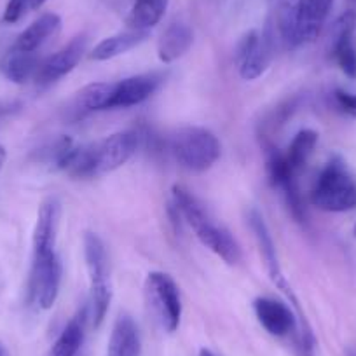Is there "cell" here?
I'll return each mask as SVG.
<instances>
[{
  "instance_id": "obj_11",
  "label": "cell",
  "mask_w": 356,
  "mask_h": 356,
  "mask_svg": "<svg viewBox=\"0 0 356 356\" xmlns=\"http://www.w3.org/2000/svg\"><path fill=\"white\" fill-rule=\"evenodd\" d=\"M86 46H88V39L84 35H79L74 40H70L67 46L61 47L60 51L40 61L35 77H33L35 84L51 86L53 82L60 81L61 77L70 74L84 56Z\"/></svg>"
},
{
  "instance_id": "obj_8",
  "label": "cell",
  "mask_w": 356,
  "mask_h": 356,
  "mask_svg": "<svg viewBox=\"0 0 356 356\" xmlns=\"http://www.w3.org/2000/svg\"><path fill=\"white\" fill-rule=\"evenodd\" d=\"M248 224L250 227H252L253 236H255L260 253H262V259L267 266V273H269V276H271V282L275 283L276 289L282 290V292L289 297L292 306L297 309L300 325H302V332H311V327L307 325L306 316H304L302 309H300L299 302H297V297L293 296L292 286L289 285L286 278L283 276L282 264H280V259H278V250H276L275 239H273L271 231H269V227H267L266 220H264V217L259 213V211L252 210L248 215Z\"/></svg>"
},
{
  "instance_id": "obj_34",
  "label": "cell",
  "mask_w": 356,
  "mask_h": 356,
  "mask_svg": "<svg viewBox=\"0 0 356 356\" xmlns=\"http://www.w3.org/2000/svg\"><path fill=\"white\" fill-rule=\"evenodd\" d=\"M353 234H355V238H356V225H355V231H353Z\"/></svg>"
},
{
  "instance_id": "obj_30",
  "label": "cell",
  "mask_w": 356,
  "mask_h": 356,
  "mask_svg": "<svg viewBox=\"0 0 356 356\" xmlns=\"http://www.w3.org/2000/svg\"><path fill=\"white\" fill-rule=\"evenodd\" d=\"M200 356H217V355H215V353H211L210 349H201Z\"/></svg>"
},
{
  "instance_id": "obj_36",
  "label": "cell",
  "mask_w": 356,
  "mask_h": 356,
  "mask_svg": "<svg viewBox=\"0 0 356 356\" xmlns=\"http://www.w3.org/2000/svg\"><path fill=\"white\" fill-rule=\"evenodd\" d=\"M77 356H82V355H81V353H79V355H77Z\"/></svg>"
},
{
  "instance_id": "obj_32",
  "label": "cell",
  "mask_w": 356,
  "mask_h": 356,
  "mask_svg": "<svg viewBox=\"0 0 356 356\" xmlns=\"http://www.w3.org/2000/svg\"><path fill=\"white\" fill-rule=\"evenodd\" d=\"M0 356H9L8 355V349H6L2 344H0Z\"/></svg>"
},
{
  "instance_id": "obj_27",
  "label": "cell",
  "mask_w": 356,
  "mask_h": 356,
  "mask_svg": "<svg viewBox=\"0 0 356 356\" xmlns=\"http://www.w3.org/2000/svg\"><path fill=\"white\" fill-rule=\"evenodd\" d=\"M26 11H30L26 0H9L4 11V22L11 23V25L18 23Z\"/></svg>"
},
{
  "instance_id": "obj_18",
  "label": "cell",
  "mask_w": 356,
  "mask_h": 356,
  "mask_svg": "<svg viewBox=\"0 0 356 356\" xmlns=\"http://www.w3.org/2000/svg\"><path fill=\"white\" fill-rule=\"evenodd\" d=\"M61 30V18L54 13H47L37 18L29 29L23 30L15 42V49L37 53L49 39H53Z\"/></svg>"
},
{
  "instance_id": "obj_7",
  "label": "cell",
  "mask_w": 356,
  "mask_h": 356,
  "mask_svg": "<svg viewBox=\"0 0 356 356\" xmlns=\"http://www.w3.org/2000/svg\"><path fill=\"white\" fill-rule=\"evenodd\" d=\"M266 164H267V177L271 186L282 194L283 201H285L286 208L292 213L299 224H306L307 213L306 207H304L302 194L299 191V184H297V173L289 166L285 159V154L280 152L276 147L267 145L266 147Z\"/></svg>"
},
{
  "instance_id": "obj_20",
  "label": "cell",
  "mask_w": 356,
  "mask_h": 356,
  "mask_svg": "<svg viewBox=\"0 0 356 356\" xmlns=\"http://www.w3.org/2000/svg\"><path fill=\"white\" fill-rule=\"evenodd\" d=\"M147 39H149V32H143V30H128V32L115 33V35L107 37L102 42H98L89 56L95 61L112 60V58H118L128 51L135 49Z\"/></svg>"
},
{
  "instance_id": "obj_25",
  "label": "cell",
  "mask_w": 356,
  "mask_h": 356,
  "mask_svg": "<svg viewBox=\"0 0 356 356\" xmlns=\"http://www.w3.org/2000/svg\"><path fill=\"white\" fill-rule=\"evenodd\" d=\"M332 54L342 74L349 79H356V51L353 47V35L332 39Z\"/></svg>"
},
{
  "instance_id": "obj_26",
  "label": "cell",
  "mask_w": 356,
  "mask_h": 356,
  "mask_svg": "<svg viewBox=\"0 0 356 356\" xmlns=\"http://www.w3.org/2000/svg\"><path fill=\"white\" fill-rule=\"evenodd\" d=\"M334 100L335 105L339 107V111L351 115V118H356V95L348 93L344 89H335Z\"/></svg>"
},
{
  "instance_id": "obj_28",
  "label": "cell",
  "mask_w": 356,
  "mask_h": 356,
  "mask_svg": "<svg viewBox=\"0 0 356 356\" xmlns=\"http://www.w3.org/2000/svg\"><path fill=\"white\" fill-rule=\"evenodd\" d=\"M26 2H29V9H30V11H35V9L42 8V6L46 4L47 0H26Z\"/></svg>"
},
{
  "instance_id": "obj_10",
  "label": "cell",
  "mask_w": 356,
  "mask_h": 356,
  "mask_svg": "<svg viewBox=\"0 0 356 356\" xmlns=\"http://www.w3.org/2000/svg\"><path fill=\"white\" fill-rule=\"evenodd\" d=\"M142 136L135 129L118 131L93 143V178L115 171L131 159L140 147Z\"/></svg>"
},
{
  "instance_id": "obj_23",
  "label": "cell",
  "mask_w": 356,
  "mask_h": 356,
  "mask_svg": "<svg viewBox=\"0 0 356 356\" xmlns=\"http://www.w3.org/2000/svg\"><path fill=\"white\" fill-rule=\"evenodd\" d=\"M166 9L168 0H135L126 23L131 30L149 32L152 26H156L163 19Z\"/></svg>"
},
{
  "instance_id": "obj_6",
  "label": "cell",
  "mask_w": 356,
  "mask_h": 356,
  "mask_svg": "<svg viewBox=\"0 0 356 356\" xmlns=\"http://www.w3.org/2000/svg\"><path fill=\"white\" fill-rule=\"evenodd\" d=\"M61 275H63V267L56 252L33 255L29 282L30 302L42 311L51 309L60 296Z\"/></svg>"
},
{
  "instance_id": "obj_17",
  "label": "cell",
  "mask_w": 356,
  "mask_h": 356,
  "mask_svg": "<svg viewBox=\"0 0 356 356\" xmlns=\"http://www.w3.org/2000/svg\"><path fill=\"white\" fill-rule=\"evenodd\" d=\"M194 32L187 23L175 22L168 26L157 42V56L163 63H173L191 49Z\"/></svg>"
},
{
  "instance_id": "obj_24",
  "label": "cell",
  "mask_w": 356,
  "mask_h": 356,
  "mask_svg": "<svg viewBox=\"0 0 356 356\" xmlns=\"http://www.w3.org/2000/svg\"><path fill=\"white\" fill-rule=\"evenodd\" d=\"M318 145V133L314 129H302L293 136L289 150L285 152V159L289 166L296 171L297 175L304 170L309 157L313 156L314 149Z\"/></svg>"
},
{
  "instance_id": "obj_9",
  "label": "cell",
  "mask_w": 356,
  "mask_h": 356,
  "mask_svg": "<svg viewBox=\"0 0 356 356\" xmlns=\"http://www.w3.org/2000/svg\"><path fill=\"white\" fill-rule=\"evenodd\" d=\"M273 56H275V39L271 32H264L260 35L257 30H250L239 39L234 51L239 75L245 81L259 79L269 68Z\"/></svg>"
},
{
  "instance_id": "obj_16",
  "label": "cell",
  "mask_w": 356,
  "mask_h": 356,
  "mask_svg": "<svg viewBox=\"0 0 356 356\" xmlns=\"http://www.w3.org/2000/svg\"><path fill=\"white\" fill-rule=\"evenodd\" d=\"M332 6H334V0H304L299 9V16H297V47L318 39L330 15Z\"/></svg>"
},
{
  "instance_id": "obj_35",
  "label": "cell",
  "mask_w": 356,
  "mask_h": 356,
  "mask_svg": "<svg viewBox=\"0 0 356 356\" xmlns=\"http://www.w3.org/2000/svg\"><path fill=\"white\" fill-rule=\"evenodd\" d=\"M349 2H356V0H349Z\"/></svg>"
},
{
  "instance_id": "obj_21",
  "label": "cell",
  "mask_w": 356,
  "mask_h": 356,
  "mask_svg": "<svg viewBox=\"0 0 356 356\" xmlns=\"http://www.w3.org/2000/svg\"><path fill=\"white\" fill-rule=\"evenodd\" d=\"M39 63L40 60L37 53H26L11 47L0 60V72L8 81L15 84H25L26 81L35 77Z\"/></svg>"
},
{
  "instance_id": "obj_14",
  "label": "cell",
  "mask_w": 356,
  "mask_h": 356,
  "mask_svg": "<svg viewBox=\"0 0 356 356\" xmlns=\"http://www.w3.org/2000/svg\"><path fill=\"white\" fill-rule=\"evenodd\" d=\"M60 217L61 204L56 197H49L40 204L35 229H33V255H46V253L56 252Z\"/></svg>"
},
{
  "instance_id": "obj_12",
  "label": "cell",
  "mask_w": 356,
  "mask_h": 356,
  "mask_svg": "<svg viewBox=\"0 0 356 356\" xmlns=\"http://www.w3.org/2000/svg\"><path fill=\"white\" fill-rule=\"evenodd\" d=\"M163 81V75L150 72V74L131 75V77L114 82L108 111L111 108H129L143 104L156 93Z\"/></svg>"
},
{
  "instance_id": "obj_29",
  "label": "cell",
  "mask_w": 356,
  "mask_h": 356,
  "mask_svg": "<svg viewBox=\"0 0 356 356\" xmlns=\"http://www.w3.org/2000/svg\"><path fill=\"white\" fill-rule=\"evenodd\" d=\"M6 159H8V152H6V147L0 145V171H2V168H4Z\"/></svg>"
},
{
  "instance_id": "obj_3",
  "label": "cell",
  "mask_w": 356,
  "mask_h": 356,
  "mask_svg": "<svg viewBox=\"0 0 356 356\" xmlns=\"http://www.w3.org/2000/svg\"><path fill=\"white\" fill-rule=\"evenodd\" d=\"M84 257L89 273V318L95 328H100L112 302V282L108 257L104 241L95 232H86Z\"/></svg>"
},
{
  "instance_id": "obj_19",
  "label": "cell",
  "mask_w": 356,
  "mask_h": 356,
  "mask_svg": "<svg viewBox=\"0 0 356 356\" xmlns=\"http://www.w3.org/2000/svg\"><path fill=\"white\" fill-rule=\"evenodd\" d=\"M142 355V339L138 325L131 316L121 314L112 328L108 341V356H140Z\"/></svg>"
},
{
  "instance_id": "obj_33",
  "label": "cell",
  "mask_w": 356,
  "mask_h": 356,
  "mask_svg": "<svg viewBox=\"0 0 356 356\" xmlns=\"http://www.w3.org/2000/svg\"><path fill=\"white\" fill-rule=\"evenodd\" d=\"M4 112H6V108L0 107V119H2V115H4Z\"/></svg>"
},
{
  "instance_id": "obj_5",
  "label": "cell",
  "mask_w": 356,
  "mask_h": 356,
  "mask_svg": "<svg viewBox=\"0 0 356 356\" xmlns=\"http://www.w3.org/2000/svg\"><path fill=\"white\" fill-rule=\"evenodd\" d=\"M145 296L163 328L168 332L177 330L182 320V299L173 278L166 273H149L145 280Z\"/></svg>"
},
{
  "instance_id": "obj_1",
  "label": "cell",
  "mask_w": 356,
  "mask_h": 356,
  "mask_svg": "<svg viewBox=\"0 0 356 356\" xmlns=\"http://www.w3.org/2000/svg\"><path fill=\"white\" fill-rule=\"evenodd\" d=\"M171 196H173V207L177 208L180 218H184V222L196 232L197 239L207 248H210L215 255L231 266L241 260V248L238 241L232 238V234L224 225L215 222L207 207L189 189L184 186H173Z\"/></svg>"
},
{
  "instance_id": "obj_22",
  "label": "cell",
  "mask_w": 356,
  "mask_h": 356,
  "mask_svg": "<svg viewBox=\"0 0 356 356\" xmlns=\"http://www.w3.org/2000/svg\"><path fill=\"white\" fill-rule=\"evenodd\" d=\"M86 320H88V313L86 309H82L68 321L67 327L61 330L56 342L53 344L51 356H77L79 353H82V344H84L86 337Z\"/></svg>"
},
{
  "instance_id": "obj_13",
  "label": "cell",
  "mask_w": 356,
  "mask_h": 356,
  "mask_svg": "<svg viewBox=\"0 0 356 356\" xmlns=\"http://www.w3.org/2000/svg\"><path fill=\"white\" fill-rule=\"evenodd\" d=\"M253 311L259 323L266 328L267 334L275 337H286L297 328V318L286 304L271 297H257L253 300Z\"/></svg>"
},
{
  "instance_id": "obj_31",
  "label": "cell",
  "mask_w": 356,
  "mask_h": 356,
  "mask_svg": "<svg viewBox=\"0 0 356 356\" xmlns=\"http://www.w3.org/2000/svg\"><path fill=\"white\" fill-rule=\"evenodd\" d=\"M346 356H356V348H349L348 351H346Z\"/></svg>"
},
{
  "instance_id": "obj_2",
  "label": "cell",
  "mask_w": 356,
  "mask_h": 356,
  "mask_svg": "<svg viewBox=\"0 0 356 356\" xmlns=\"http://www.w3.org/2000/svg\"><path fill=\"white\" fill-rule=\"evenodd\" d=\"M311 203L318 210L342 213L356 208V182L339 156L332 157L311 191Z\"/></svg>"
},
{
  "instance_id": "obj_4",
  "label": "cell",
  "mask_w": 356,
  "mask_h": 356,
  "mask_svg": "<svg viewBox=\"0 0 356 356\" xmlns=\"http://www.w3.org/2000/svg\"><path fill=\"white\" fill-rule=\"evenodd\" d=\"M170 150L175 161L187 171L203 173L218 161L222 145L217 136L204 128H182L170 138Z\"/></svg>"
},
{
  "instance_id": "obj_15",
  "label": "cell",
  "mask_w": 356,
  "mask_h": 356,
  "mask_svg": "<svg viewBox=\"0 0 356 356\" xmlns=\"http://www.w3.org/2000/svg\"><path fill=\"white\" fill-rule=\"evenodd\" d=\"M114 82H93L82 88L67 107V118L70 121H79L93 112L108 111Z\"/></svg>"
}]
</instances>
